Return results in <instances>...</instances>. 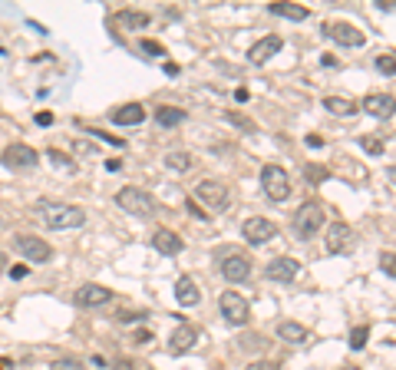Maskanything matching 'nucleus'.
Listing matches in <instances>:
<instances>
[{
  "mask_svg": "<svg viewBox=\"0 0 396 370\" xmlns=\"http://www.w3.org/2000/svg\"><path fill=\"white\" fill-rule=\"evenodd\" d=\"M245 370H278V364H274V360H255V364H248Z\"/></svg>",
  "mask_w": 396,
  "mask_h": 370,
  "instance_id": "58836bf2",
  "label": "nucleus"
},
{
  "mask_svg": "<svg viewBox=\"0 0 396 370\" xmlns=\"http://www.w3.org/2000/svg\"><path fill=\"white\" fill-rule=\"evenodd\" d=\"M386 175H390V182L396 185V165H390V169H386Z\"/></svg>",
  "mask_w": 396,
  "mask_h": 370,
  "instance_id": "09e8293b",
  "label": "nucleus"
},
{
  "mask_svg": "<svg viewBox=\"0 0 396 370\" xmlns=\"http://www.w3.org/2000/svg\"><path fill=\"white\" fill-rule=\"evenodd\" d=\"M324 109H330L334 116H353L360 106H357V100H350V96H324Z\"/></svg>",
  "mask_w": 396,
  "mask_h": 370,
  "instance_id": "b1692460",
  "label": "nucleus"
},
{
  "mask_svg": "<svg viewBox=\"0 0 396 370\" xmlns=\"http://www.w3.org/2000/svg\"><path fill=\"white\" fill-rule=\"evenodd\" d=\"M225 275V281H232V285H241V281H248L251 278V258L241 252H228L222 258V268H218Z\"/></svg>",
  "mask_w": 396,
  "mask_h": 370,
  "instance_id": "9b49d317",
  "label": "nucleus"
},
{
  "mask_svg": "<svg viewBox=\"0 0 396 370\" xmlns=\"http://www.w3.org/2000/svg\"><path fill=\"white\" fill-rule=\"evenodd\" d=\"M155 123L165 129L182 126V123H185V109H178V106H159V109H155Z\"/></svg>",
  "mask_w": 396,
  "mask_h": 370,
  "instance_id": "393cba45",
  "label": "nucleus"
},
{
  "mask_svg": "<svg viewBox=\"0 0 396 370\" xmlns=\"http://www.w3.org/2000/svg\"><path fill=\"white\" fill-rule=\"evenodd\" d=\"M225 119H228L232 126L245 129V132H257V123H255V119H248V116H241V113H234V109H228V113H225Z\"/></svg>",
  "mask_w": 396,
  "mask_h": 370,
  "instance_id": "bb28decb",
  "label": "nucleus"
},
{
  "mask_svg": "<svg viewBox=\"0 0 396 370\" xmlns=\"http://www.w3.org/2000/svg\"><path fill=\"white\" fill-rule=\"evenodd\" d=\"M324 34L330 40H337L340 46H363L367 43V34H363L357 23H347V20H337V23H327Z\"/></svg>",
  "mask_w": 396,
  "mask_h": 370,
  "instance_id": "f8f14e48",
  "label": "nucleus"
},
{
  "mask_svg": "<svg viewBox=\"0 0 396 370\" xmlns=\"http://www.w3.org/2000/svg\"><path fill=\"white\" fill-rule=\"evenodd\" d=\"M165 165H169V169H175V172H188V169H192V156H188V152H182V149H175V152H169V156H165Z\"/></svg>",
  "mask_w": 396,
  "mask_h": 370,
  "instance_id": "a878e982",
  "label": "nucleus"
},
{
  "mask_svg": "<svg viewBox=\"0 0 396 370\" xmlns=\"http://www.w3.org/2000/svg\"><path fill=\"white\" fill-rule=\"evenodd\" d=\"M116 23L122 27V30H129V34H139V30H149L152 17L146 11H132V7H126V11L116 13Z\"/></svg>",
  "mask_w": 396,
  "mask_h": 370,
  "instance_id": "412c9836",
  "label": "nucleus"
},
{
  "mask_svg": "<svg viewBox=\"0 0 396 370\" xmlns=\"http://www.w3.org/2000/svg\"><path fill=\"white\" fill-rule=\"evenodd\" d=\"M152 248L159 254H169V258H175V254L185 248V242H182V235L172 228H155V235H152Z\"/></svg>",
  "mask_w": 396,
  "mask_h": 370,
  "instance_id": "a211bd4d",
  "label": "nucleus"
},
{
  "mask_svg": "<svg viewBox=\"0 0 396 370\" xmlns=\"http://www.w3.org/2000/svg\"><path fill=\"white\" fill-rule=\"evenodd\" d=\"M261 189H264V196L271 198V202H284V198L291 196V175H288V169H281V165H264L261 169Z\"/></svg>",
  "mask_w": 396,
  "mask_h": 370,
  "instance_id": "39448f33",
  "label": "nucleus"
},
{
  "mask_svg": "<svg viewBox=\"0 0 396 370\" xmlns=\"http://www.w3.org/2000/svg\"><path fill=\"white\" fill-rule=\"evenodd\" d=\"M360 146H363V152H370V156H383V149H386V142L380 136H360Z\"/></svg>",
  "mask_w": 396,
  "mask_h": 370,
  "instance_id": "c85d7f7f",
  "label": "nucleus"
},
{
  "mask_svg": "<svg viewBox=\"0 0 396 370\" xmlns=\"http://www.w3.org/2000/svg\"><path fill=\"white\" fill-rule=\"evenodd\" d=\"M340 370H360V367H340Z\"/></svg>",
  "mask_w": 396,
  "mask_h": 370,
  "instance_id": "8fccbe9b",
  "label": "nucleus"
},
{
  "mask_svg": "<svg viewBox=\"0 0 396 370\" xmlns=\"http://www.w3.org/2000/svg\"><path fill=\"white\" fill-rule=\"evenodd\" d=\"M218 311L232 327H245L251 321V301L245 294H238V291H225L218 298Z\"/></svg>",
  "mask_w": 396,
  "mask_h": 370,
  "instance_id": "20e7f679",
  "label": "nucleus"
},
{
  "mask_svg": "<svg viewBox=\"0 0 396 370\" xmlns=\"http://www.w3.org/2000/svg\"><path fill=\"white\" fill-rule=\"evenodd\" d=\"M324 221H327V212L317 198L304 202V205L294 212V231H297L301 238H314L317 231L324 228Z\"/></svg>",
  "mask_w": 396,
  "mask_h": 370,
  "instance_id": "7ed1b4c3",
  "label": "nucleus"
},
{
  "mask_svg": "<svg viewBox=\"0 0 396 370\" xmlns=\"http://www.w3.org/2000/svg\"><path fill=\"white\" fill-rule=\"evenodd\" d=\"M109 119H113L116 126H139L142 119H146V106L142 103H122L119 109L109 113Z\"/></svg>",
  "mask_w": 396,
  "mask_h": 370,
  "instance_id": "aec40b11",
  "label": "nucleus"
},
{
  "mask_svg": "<svg viewBox=\"0 0 396 370\" xmlns=\"http://www.w3.org/2000/svg\"><path fill=\"white\" fill-rule=\"evenodd\" d=\"M142 53H152V57H165V46L159 40H142Z\"/></svg>",
  "mask_w": 396,
  "mask_h": 370,
  "instance_id": "f704fd0d",
  "label": "nucleus"
},
{
  "mask_svg": "<svg viewBox=\"0 0 396 370\" xmlns=\"http://www.w3.org/2000/svg\"><path fill=\"white\" fill-rule=\"evenodd\" d=\"M47 159H53V165H70V156H66V152H59V149H50Z\"/></svg>",
  "mask_w": 396,
  "mask_h": 370,
  "instance_id": "4c0bfd02",
  "label": "nucleus"
},
{
  "mask_svg": "<svg viewBox=\"0 0 396 370\" xmlns=\"http://www.w3.org/2000/svg\"><path fill=\"white\" fill-rule=\"evenodd\" d=\"M284 46V40H281L278 34H268V36H261L257 43H251V50H248V60L255 63V67H264L271 57H278V50Z\"/></svg>",
  "mask_w": 396,
  "mask_h": 370,
  "instance_id": "dca6fc26",
  "label": "nucleus"
},
{
  "mask_svg": "<svg viewBox=\"0 0 396 370\" xmlns=\"http://www.w3.org/2000/svg\"><path fill=\"white\" fill-rule=\"evenodd\" d=\"M50 370H83V360L80 357H59L50 364Z\"/></svg>",
  "mask_w": 396,
  "mask_h": 370,
  "instance_id": "2f4dec72",
  "label": "nucleus"
},
{
  "mask_svg": "<svg viewBox=\"0 0 396 370\" xmlns=\"http://www.w3.org/2000/svg\"><path fill=\"white\" fill-rule=\"evenodd\" d=\"M0 370H13V360L10 357H0Z\"/></svg>",
  "mask_w": 396,
  "mask_h": 370,
  "instance_id": "de8ad7c7",
  "label": "nucleus"
},
{
  "mask_svg": "<svg viewBox=\"0 0 396 370\" xmlns=\"http://www.w3.org/2000/svg\"><path fill=\"white\" fill-rule=\"evenodd\" d=\"M27 271H30L27 265H10V278H27Z\"/></svg>",
  "mask_w": 396,
  "mask_h": 370,
  "instance_id": "a19ab883",
  "label": "nucleus"
},
{
  "mask_svg": "<svg viewBox=\"0 0 396 370\" xmlns=\"http://www.w3.org/2000/svg\"><path fill=\"white\" fill-rule=\"evenodd\" d=\"M175 301L182 308H195L198 301H201V288H198V281L192 275H182L175 281Z\"/></svg>",
  "mask_w": 396,
  "mask_h": 370,
  "instance_id": "6ab92c4d",
  "label": "nucleus"
},
{
  "mask_svg": "<svg viewBox=\"0 0 396 370\" xmlns=\"http://www.w3.org/2000/svg\"><path fill=\"white\" fill-rule=\"evenodd\" d=\"M116 205L122 208V212H129V215H139V219H149V215H155V198H152V192H146V189H139V185H126V189H119L116 192Z\"/></svg>",
  "mask_w": 396,
  "mask_h": 370,
  "instance_id": "f03ea898",
  "label": "nucleus"
},
{
  "mask_svg": "<svg viewBox=\"0 0 396 370\" xmlns=\"http://www.w3.org/2000/svg\"><path fill=\"white\" fill-rule=\"evenodd\" d=\"M73 149L83 152V156H96V142H86V139H76L73 142Z\"/></svg>",
  "mask_w": 396,
  "mask_h": 370,
  "instance_id": "e433bc0d",
  "label": "nucleus"
},
{
  "mask_svg": "<svg viewBox=\"0 0 396 370\" xmlns=\"http://www.w3.org/2000/svg\"><path fill=\"white\" fill-rule=\"evenodd\" d=\"M376 69L386 73V76H396V53H380L376 57Z\"/></svg>",
  "mask_w": 396,
  "mask_h": 370,
  "instance_id": "7c9ffc66",
  "label": "nucleus"
},
{
  "mask_svg": "<svg viewBox=\"0 0 396 370\" xmlns=\"http://www.w3.org/2000/svg\"><path fill=\"white\" fill-rule=\"evenodd\" d=\"M195 344H198V327L192 321H182V317H178L175 331L169 334V354H175V357H178V354H188Z\"/></svg>",
  "mask_w": 396,
  "mask_h": 370,
  "instance_id": "9d476101",
  "label": "nucleus"
},
{
  "mask_svg": "<svg viewBox=\"0 0 396 370\" xmlns=\"http://www.w3.org/2000/svg\"><path fill=\"white\" fill-rule=\"evenodd\" d=\"M307 146H311V149H320V146H324V139H320V136H307Z\"/></svg>",
  "mask_w": 396,
  "mask_h": 370,
  "instance_id": "a18cd8bd",
  "label": "nucleus"
},
{
  "mask_svg": "<svg viewBox=\"0 0 396 370\" xmlns=\"http://www.w3.org/2000/svg\"><path fill=\"white\" fill-rule=\"evenodd\" d=\"M304 175L317 185V182H324L327 175H330V169H327V165H317V162H307V165H304Z\"/></svg>",
  "mask_w": 396,
  "mask_h": 370,
  "instance_id": "c756f323",
  "label": "nucleus"
},
{
  "mask_svg": "<svg viewBox=\"0 0 396 370\" xmlns=\"http://www.w3.org/2000/svg\"><path fill=\"white\" fill-rule=\"evenodd\" d=\"M36 123H40V126H50V123H53V113H36Z\"/></svg>",
  "mask_w": 396,
  "mask_h": 370,
  "instance_id": "37998d69",
  "label": "nucleus"
},
{
  "mask_svg": "<svg viewBox=\"0 0 396 370\" xmlns=\"http://www.w3.org/2000/svg\"><path fill=\"white\" fill-rule=\"evenodd\" d=\"M241 235H245L248 245H268L274 235H278V225L264 215H251V219L241 225Z\"/></svg>",
  "mask_w": 396,
  "mask_h": 370,
  "instance_id": "6e6552de",
  "label": "nucleus"
},
{
  "mask_svg": "<svg viewBox=\"0 0 396 370\" xmlns=\"http://www.w3.org/2000/svg\"><path fill=\"white\" fill-rule=\"evenodd\" d=\"M268 11L274 17H284V20H307L311 17V11L304 4H291V0H274V4H268Z\"/></svg>",
  "mask_w": 396,
  "mask_h": 370,
  "instance_id": "4be33fe9",
  "label": "nucleus"
},
{
  "mask_svg": "<svg viewBox=\"0 0 396 370\" xmlns=\"http://www.w3.org/2000/svg\"><path fill=\"white\" fill-rule=\"evenodd\" d=\"M188 212H192L195 219H201V221H208V219H211V215H205V212H201V208L195 205V198H188Z\"/></svg>",
  "mask_w": 396,
  "mask_h": 370,
  "instance_id": "ea45409f",
  "label": "nucleus"
},
{
  "mask_svg": "<svg viewBox=\"0 0 396 370\" xmlns=\"http://www.w3.org/2000/svg\"><path fill=\"white\" fill-rule=\"evenodd\" d=\"M36 215H40V221L47 225V228H83L86 225V212H83L80 205H66V202H50V198H43V202H36Z\"/></svg>",
  "mask_w": 396,
  "mask_h": 370,
  "instance_id": "f257e3e1",
  "label": "nucleus"
},
{
  "mask_svg": "<svg viewBox=\"0 0 396 370\" xmlns=\"http://www.w3.org/2000/svg\"><path fill=\"white\" fill-rule=\"evenodd\" d=\"M367 341H370V324H360V327L350 331V347H353V350H363Z\"/></svg>",
  "mask_w": 396,
  "mask_h": 370,
  "instance_id": "cd10ccee",
  "label": "nucleus"
},
{
  "mask_svg": "<svg viewBox=\"0 0 396 370\" xmlns=\"http://www.w3.org/2000/svg\"><path fill=\"white\" fill-rule=\"evenodd\" d=\"M13 248L24 254L27 261H36V265H43V261H50V258H53V248H50V242H43L40 235H17V238H13Z\"/></svg>",
  "mask_w": 396,
  "mask_h": 370,
  "instance_id": "0eeeda50",
  "label": "nucleus"
},
{
  "mask_svg": "<svg viewBox=\"0 0 396 370\" xmlns=\"http://www.w3.org/2000/svg\"><path fill=\"white\" fill-rule=\"evenodd\" d=\"M93 136H99L103 142H109V146H119V149L126 146V139H122V136H109V132H103V129H93Z\"/></svg>",
  "mask_w": 396,
  "mask_h": 370,
  "instance_id": "c9c22d12",
  "label": "nucleus"
},
{
  "mask_svg": "<svg viewBox=\"0 0 396 370\" xmlns=\"http://www.w3.org/2000/svg\"><path fill=\"white\" fill-rule=\"evenodd\" d=\"M195 198L198 202H205L211 208H228L232 205V192H228V185L218 182V179H201L195 185Z\"/></svg>",
  "mask_w": 396,
  "mask_h": 370,
  "instance_id": "423d86ee",
  "label": "nucleus"
},
{
  "mask_svg": "<svg viewBox=\"0 0 396 370\" xmlns=\"http://www.w3.org/2000/svg\"><path fill=\"white\" fill-rule=\"evenodd\" d=\"M380 268H383L390 278H396V252H383V254H380Z\"/></svg>",
  "mask_w": 396,
  "mask_h": 370,
  "instance_id": "72a5a7b5",
  "label": "nucleus"
},
{
  "mask_svg": "<svg viewBox=\"0 0 396 370\" xmlns=\"http://www.w3.org/2000/svg\"><path fill=\"white\" fill-rule=\"evenodd\" d=\"M238 347H245V350H261V347H264V337L261 334H245L241 341H238Z\"/></svg>",
  "mask_w": 396,
  "mask_h": 370,
  "instance_id": "473e14b6",
  "label": "nucleus"
},
{
  "mask_svg": "<svg viewBox=\"0 0 396 370\" xmlns=\"http://www.w3.org/2000/svg\"><path fill=\"white\" fill-rule=\"evenodd\" d=\"M350 245H353V228H350L347 221H330V228L324 231V248H327V254L347 252Z\"/></svg>",
  "mask_w": 396,
  "mask_h": 370,
  "instance_id": "ddd939ff",
  "label": "nucleus"
},
{
  "mask_svg": "<svg viewBox=\"0 0 396 370\" xmlns=\"http://www.w3.org/2000/svg\"><path fill=\"white\" fill-rule=\"evenodd\" d=\"M106 169H109V172H116V169H122V162H119V159H109V162H106Z\"/></svg>",
  "mask_w": 396,
  "mask_h": 370,
  "instance_id": "49530a36",
  "label": "nucleus"
},
{
  "mask_svg": "<svg viewBox=\"0 0 396 370\" xmlns=\"http://www.w3.org/2000/svg\"><path fill=\"white\" fill-rule=\"evenodd\" d=\"M234 100H238V103H248V90H245V86H238V90H234Z\"/></svg>",
  "mask_w": 396,
  "mask_h": 370,
  "instance_id": "c03bdc74",
  "label": "nucleus"
},
{
  "mask_svg": "<svg viewBox=\"0 0 396 370\" xmlns=\"http://www.w3.org/2000/svg\"><path fill=\"white\" fill-rule=\"evenodd\" d=\"M278 337L281 341H288V344H304V341L311 337V331H307L304 324H297V321H281L278 324Z\"/></svg>",
  "mask_w": 396,
  "mask_h": 370,
  "instance_id": "5701e85b",
  "label": "nucleus"
},
{
  "mask_svg": "<svg viewBox=\"0 0 396 370\" xmlns=\"http://www.w3.org/2000/svg\"><path fill=\"white\" fill-rule=\"evenodd\" d=\"M0 162H3L7 169H30V165L40 162V152H36L34 146H27V142H10V146L3 149V156H0Z\"/></svg>",
  "mask_w": 396,
  "mask_h": 370,
  "instance_id": "1a4fd4ad",
  "label": "nucleus"
},
{
  "mask_svg": "<svg viewBox=\"0 0 396 370\" xmlns=\"http://www.w3.org/2000/svg\"><path fill=\"white\" fill-rule=\"evenodd\" d=\"M73 301H76L80 308H103V304H109V301H113V291L90 281V285H80V288H76Z\"/></svg>",
  "mask_w": 396,
  "mask_h": 370,
  "instance_id": "2eb2a0df",
  "label": "nucleus"
},
{
  "mask_svg": "<svg viewBox=\"0 0 396 370\" xmlns=\"http://www.w3.org/2000/svg\"><path fill=\"white\" fill-rule=\"evenodd\" d=\"M113 370H136V364H132V360H116Z\"/></svg>",
  "mask_w": 396,
  "mask_h": 370,
  "instance_id": "79ce46f5",
  "label": "nucleus"
},
{
  "mask_svg": "<svg viewBox=\"0 0 396 370\" xmlns=\"http://www.w3.org/2000/svg\"><path fill=\"white\" fill-rule=\"evenodd\" d=\"M360 109H367V113L376 116V119H390V116L396 113V96H390V92H367Z\"/></svg>",
  "mask_w": 396,
  "mask_h": 370,
  "instance_id": "f3484780",
  "label": "nucleus"
},
{
  "mask_svg": "<svg viewBox=\"0 0 396 370\" xmlns=\"http://www.w3.org/2000/svg\"><path fill=\"white\" fill-rule=\"evenodd\" d=\"M264 275H268L271 281L288 285V281H294V278L301 275V261L291 258V254H278V258H271V261H268V271H264Z\"/></svg>",
  "mask_w": 396,
  "mask_h": 370,
  "instance_id": "4468645a",
  "label": "nucleus"
}]
</instances>
